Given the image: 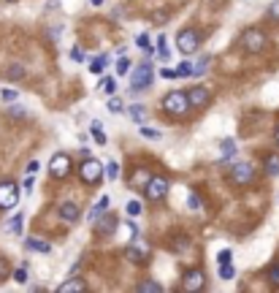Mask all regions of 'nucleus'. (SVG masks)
I'll list each match as a JSON object with an SVG mask.
<instances>
[{
	"label": "nucleus",
	"instance_id": "obj_1",
	"mask_svg": "<svg viewBox=\"0 0 279 293\" xmlns=\"http://www.w3.org/2000/svg\"><path fill=\"white\" fill-rule=\"evenodd\" d=\"M79 177H82L84 185H95V182H100V177H103V163L95 160V157H84L82 166H79Z\"/></svg>",
	"mask_w": 279,
	"mask_h": 293
},
{
	"label": "nucleus",
	"instance_id": "obj_2",
	"mask_svg": "<svg viewBox=\"0 0 279 293\" xmlns=\"http://www.w3.org/2000/svg\"><path fill=\"white\" fill-rule=\"evenodd\" d=\"M163 109L168 114H177V117H182L190 109V104H187V92H182V90H173V92H168L163 98Z\"/></svg>",
	"mask_w": 279,
	"mask_h": 293
},
{
	"label": "nucleus",
	"instance_id": "obj_3",
	"mask_svg": "<svg viewBox=\"0 0 279 293\" xmlns=\"http://www.w3.org/2000/svg\"><path fill=\"white\" fill-rule=\"evenodd\" d=\"M177 46H179L182 54H193V52H198V46H201V33H198V30H193V27L182 30V33L177 36Z\"/></svg>",
	"mask_w": 279,
	"mask_h": 293
},
{
	"label": "nucleus",
	"instance_id": "obj_4",
	"mask_svg": "<svg viewBox=\"0 0 279 293\" xmlns=\"http://www.w3.org/2000/svg\"><path fill=\"white\" fill-rule=\"evenodd\" d=\"M165 193H168V179L165 177H149L147 179L144 196L149 201H160V199H165Z\"/></svg>",
	"mask_w": 279,
	"mask_h": 293
},
{
	"label": "nucleus",
	"instance_id": "obj_5",
	"mask_svg": "<svg viewBox=\"0 0 279 293\" xmlns=\"http://www.w3.org/2000/svg\"><path fill=\"white\" fill-rule=\"evenodd\" d=\"M19 204V185L17 182H0V209H14Z\"/></svg>",
	"mask_w": 279,
	"mask_h": 293
},
{
	"label": "nucleus",
	"instance_id": "obj_6",
	"mask_svg": "<svg viewBox=\"0 0 279 293\" xmlns=\"http://www.w3.org/2000/svg\"><path fill=\"white\" fill-rule=\"evenodd\" d=\"M241 46L250 54L255 52H263V46H266V33L258 27H252V30H244V36H241Z\"/></svg>",
	"mask_w": 279,
	"mask_h": 293
},
{
	"label": "nucleus",
	"instance_id": "obj_7",
	"mask_svg": "<svg viewBox=\"0 0 279 293\" xmlns=\"http://www.w3.org/2000/svg\"><path fill=\"white\" fill-rule=\"evenodd\" d=\"M49 174L54 179H65L71 174V157L65 152H57L52 157V163H49Z\"/></svg>",
	"mask_w": 279,
	"mask_h": 293
},
{
	"label": "nucleus",
	"instance_id": "obj_8",
	"mask_svg": "<svg viewBox=\"0 0 279 293\" xmlns=\"http://www.w3.org/2000/svg\"><path fill=\"white\" fill-rule=\"evenodd\" d=\"M152 76H155L152 62H149V60H144L138 68L133 71V79H130V82H133V87H135V90H141V87H147L149 82H152Z\"/></svg>",
	"mask_w": 279,
	"mask_h": 293
},
{
	"label": "nucleus",
	"instance_id": "obj_9",
	"mask_svg": "<svg viewBox=\"0 0 279 293\" xmlns=\"http://www.w3.org/2000/svg\"><path fill=\"white\" fill-rule=\"evenodd\" d=\"M187 104L193 109H206L212 104V92L206 87H190L187 90Z\"/></svg>",
	"mask_w": 279,
	"mask_h": 293
},
{
	"label": "nucleus",
	"instance_id": "obj_10",
	"mask_svg": "<svg viewBox=\"0 0 279 293\" xmlns=\"http://www.w3.org/2000/svg\"><path fill=\"white\" fill-rule=\"evenodd\" d=\"M230 179H233V185H250L255 179V169L250 163H236L233 171H230Z\"/></svg>",
	"mask_w": 279,
	"mask_h": 293
},
{
	"label": "nucleus",
	"instance_id": "obj_11",
	"mask_svg": "<svg viewBox=\"0 0 279 293\" xmlns=\"http://www.w3.org/2000/svg\"><path fill=\"white\" fill-rule=\"evenodd\" d=\"M203 285H206V274L201 272V269H190V272L185 274V285H182V288L195 293V290H203Z\"/></svg>",
	"mask_w": 279,
	"mask_h": 293
},
{
	"label": "nucleus",
	"instance_id": "obj_12",
	"mask_svg": "<svg viewBox=\"0 0 279 293\" xmlns=\"http://www.w3.org/2000/svg\"><path fill=\"white\" fill-rule=\"evenodd\" d=\"M125 255H127V261H133V264H147L149 261V247L147 244H127Z\"/></svg>",
	"mask_w": 279,
	"mask_h": 293
},
{
	"label": "nucleus",
	"instance_id": "obj_13",
	"mask_svg": "<svg viewBox=\"0 0 279 293\" xmlns=\"http://www.w3.org/2000/svg\"><path fill=\"white\" fill-rule=\"evenodd\" d=\"M57 212H60V217L65 220V223H76V220L82 217V209H79L74 201H62Z\"/></svg>",
	"mask_w": 279,
	"mask_h": 293
},
{
	"label": "nucleus",
	"instance_id": "obj_14",
	"mask_svg": "<svg viewBox=\"0 0 279 293\" xmlns=\"http://www.w3.org/2000/svg\"><path fill=\"white\" fill-rule=\"evenodd\" d=\"M95 223H98L100 234H114L117 231V217L111 215V212H103V217L98 215V217H95Z\"/></svg>",
	"mask_w": 279,
	"mask_h": 293
},
{
	"label": "nucleus",
	"instance_id": "obj_15",
	"mask_svg": "<svg viewBox=\"0 0 279 293\" xmlns=\"http://www.w3.org/2000/svg\"><path fill=\"white\" fill-rule=\"evenodd\" d=\"M87 285H84V280L82 277H71V280H65L60 285V293H74V290H84Z\"/></svg>",
	"mask_w": 279,
	"mask_h": 293
},
{
	"label": "nucleus",
	"instance_id": "obj_16",
	"mask_svg": "<svg viewBox=\"0 0 279 293\" xmlns=\"http://www.w3.org/2000/svg\"><path fill=\"white\" fill-rule=\"evenodd\" d=\"M138 293H163V285L160 282H155V280H144V282H138V288H135Z\"/></svg>",
	"mask_w": 279,
	"mask_h": 293
},
{
	"label": "nucleus",
	"instance_id": "obj_17",
	"mask_svg": "<svg viewBox=\"0 0 279 293\" xmlns=\"http://www.w3.org/2000/svg\"><path fill=\"white\" fill-rule=\"evenodd\" d=\"M27 247L36 250V252H52V244L46 239H27Z\"/></svg>",
	"mask_w": 279,
	"mask_h": 293
},
{
	"label": "nucleus",
	"instance_id": "obj_18",
	"mask_svg": "<svg viewBox=\"0 0 279 293\" xmlns=\"http://www.w3.org/2000/svg\"><path fill=\"white\" fill-rule=\"evenodd\" d=\"M127 114H130L133 122H147V109L144 106H130V109H127Z\"/></svg>",
	"mask_w": 279,
	"mask_h": 293
},
{
	"label": "nucleus",
	"instance_id": "obj_19",
	"mask_svg": "<svg viewBox=\"0 0 279 293\" xmlns=\"http://www.w3.org/2000/svg\"><path fill=\"white\" fill-rule=\"evenodd\" d=\"M90 133H92V139H95V144H106V133H103V128H100V122H92L90 125Z\"/></svg>",
	"mask_w": 279,
	"mask_h": 293
},
{
	"label": "nucleus",
	"instance_id": "obj_20",
	"mask_svg": "<svg viewBox=\"0 0 279 293\" xmlns=\"http://www.w3.org/2000/svg\"><path fill=\"white\" fill-rule=\"evenodd\" d=\"M220 147H222V157H225V160H228V157H236V149H238V147H236L233 139H225Z\"/></svg>",
	"mask_w": 279,
	"mask_h": 293
},
{
	"label": "nucleus",
	"instance_id": "obj_21",
	"mask_svg": "<svg viewBox=\"0 0 279 293\" xmlns=\"http://www.w3.org/2000/svg\"><path fill=\"white\" fill-rule=\"evenodd\" d=\"M106 66H109V57H106V54H100V57H95L90 62V71H92V74H103V68H106Z\"/></svg>",
	"mask_w": 279,
	"mask_h": 293
},
{
	"label": "nucleus",
	"instance_id": "obj_22",
	"mask_svg": "<svg viewBox=\"0 0 279 293\" xmlns=\"http://www.w3.org/2000/svg\"><path fill=\"white\" fill-rule=\"evenodd\" d=\"M109 209V199H106V196H103V199L98 201V204H95V207H92V212H90V220H92V223H95V217H98V215H103V212H106Z\"/></svg>",
	"mask_w": 279,
	"mask_h": 293
},
{
	"label": "nucleus",
	"instance_id": "obj_23",
	"mask_svg": "<svg viewBox=\"0 0 279 293\" xmlns=\"http://www.w3.org/2000/svg\"><path fill=\"white\" fill-rule=\"evenodd\" d=\"M157 52H160V60H171V49L165 44V36H157Z\"/></svg>",
	"mask_w": 279,
	"mask_h": 293
},
{
	"label": "nucleus",
	"instance_id": "obj_24",
	"mask_svg": "<svg viewBox=\"0 0 279 293\" xmlns=\"http://www.w3.org/2000/svg\"><path fill=\"white\" fill-rule=\"evenodd\" d=\"M220 277H222V280H233V277H236V269H233L230 261H228V264H220Z\"/></svg>",
	"mask_w": 279,
	"mask_h": 293
},
{
	"label": "nucleus",
	"instance_id": "obj_25",
	"mask_svg": "<svg viewBox=\"0 0 279 293\" xmlns=\"http://www.w3.org/2000/svg\"><path fill=\"white\" fill-rule=\"evenodd\" d=\"M209 66H212V57H201V60H198L195 66H193V76H201Z\"/></svg>",
	"mask_w": 279,
	"mask_h": 293
},
{
	"label": "nucleus",
	"instance_id": "obj_26",
	"mask_svg": "<svg viewBox=\"0 0 279 293\" xmlns=\"http://www.w3.org/2000/svg\"><path fill=\"white\" fill-rule=\"evenodd\" d=\"M9 231H11V234H22V212H17V215L11 217V223H9Z\"/></svg>",
	"mask_w": 279,
	"mask_h": 293
},
{
	"label": "nucleus",
	"instance_id": "obj_27",
	"mask_svg": "<svg viewBox=\"0 0 279 293\" xmlns=\"http://www.w3.org/2000/svg\"><path fill=\"white\" fill-rule=\"evenodd\" d=\"M135 46H138V49H147V54H149V49H152V44H149V36H147V33L135 36Z\"/></svg>",
	"mask_w": 279,
	"mask_h": 293
},
{
	"label": "nucleus",
	"instance_id": "obj_28",
	"mask_svg": "<svg viewBox=\"0 0 279 293\" xmlns=\"http://www.w3.org/2000/svg\"><path fill=\"white\" fill-rule=\"evenodd\" d=\"M138 133H141V136H144V139H160V131H155V128H147V125H141V128H138Z\"/></svg>",
	"mask_w": 279,
	"mask_h": 293
},
{
	"label": "nucleus",
	"instance_id": "obj_29",
	"mask_svg": "<svg viewBox=\"0 0 279 293\" xmlns=\"http://www.w3.org/2000/svg\"><path fill=\"white\" fill-rule=\"evenodd\" d=\"M106 177H109V179H117V177H119V166H117V160H109V163H106Z\"/></svg>",
	"mask_w": 279,
	"mask_h": 293
},
{
	"label": "nucleus",
	"instance_id": "obj_30",
	"mask_svg": "<svg viewBox=\"0 0 279 293\" xmlns=\"http://www.w3.org/2000/svg\"><path fill=\"white\" fill-rule=\"evenodd\" d=\"M266 171L268 174H279V157L276 155H271L268 160H266Z\"/></svg>",
	"mask_w": 279,
	"mask_h": 293
},
{
	"label": "nucleus",
	"instance_id": "obj_31",
	"mask_svg": "<svg viewBox=\"0 0 279 293\" xmlns=\"http://www.w3.org/2000/svg\"><path fill=\"white\" fill-rule=\"evenodd\" d=\"M127 215H130V217H138V215H141V201H127Z\"/></svg>",
	"mask_w": 279,
	"mask_h": 293
},
{
	"label": "nucleus",
	"instance_id": "obj_32",
	"mask_svg": "<svg viewBox=\"0 0 279 293\" xmlns=\"http://www.w3.org/2000/svg\"><path fill=\"white\" fill-rule=\"evenodd\" d=\"M127 71H130V60H127V57H122V60H117V74H119V76H125Z\"/></svg>",
	"mask_w": 279,
	"mask_h": 293
},
{
	"label": "nucleus",
	"instance_id": "obj_33",
	"mask_svg": "<svg viewBox=\"0 0 279 293\" xmlns=\"http://www.w3.org/2000/svg\"><path fill=\"white\" fill-rule=\"evenodd\" d=\"M147 179H149L147 171H135V177L130 179V185H147Z\"/></svg>",
	"mask_w": 279,
	"mask_h": 293
},
{
	"label": "nucleus",
	"instance_id": "obj_34",
	"mask_svg": "<svg viewBox=\"0 0 279 293\" xmlns=\"http://www.w3.org/2000/svg\"><path fill=\"white\" fill-rule=\"evenodd\" d=\"M187 209H193V212L201 209V201H198V196H195V193H190V196H187Z\"/></svg>",
	"mask_w": 279,
	"mask_h": 293
},
{
	"label": "nucleus",
	"instance_id": "obj_35",
	"mask_svg": "<svg viewBox=\"0 0 279 293\" xmlns=\"http://www.w3.org/2000/svg\"><path fill=\"white\" fill-rule=\"evenodd\" d=\"M122 109H125V106H122V101H119V98H111V101H109V112L119 114V112H122Z\"/></svg>",
	"mask_w": 279,
	"mask_h": 293
},
{
	"label": "nucleus",
	"instance_id": "obj_36",
	"mask_svg": "<svg viewBox=\"0 0 279 293\" xmlns=\"http://www.w3.org/2000/svg\"><path fill=\"white\" fill-rule=\"evenodd\" d=\"M11 274V266H9V261L6 258H0V280H6V277Z\"/></svg>",
	"mask_w": 279,
	"mask_h": 293
},
{
	"label": "nucleus",
	"instance_id": "obj_37",
	"mask_svg": "<svg viewBox=\"0 0 279 293\" xmlns=\"http://www.w3.org/2000/svg\"><path fill=\"white\" fill-rule=\"evenodd\" d=\"M11 277H14V280H17V282H27V269H25V266H19L17 272L11 274Z\"/></svg>",
	"mask_w": 279,
	"mask_h": 293
},
{
	"label": "nucleus",
	"instance_id": "obj_38",
	"mask_svg": "<svg viewBox=\"0 0 279 293\" xmlns=\"http://www.w3.org/2000/svg\"><path fill=\"white\" fill-rule=\"evenodd\" d=\"M100 87H103V90H106V92L111 95V92H114V90H117V82H114V79H111V76H109V79H103V84H100Z\"/></svg>",
	"mask_w": 279,
	"mask_h": 293
},
{
	"label": "nucleus",
	"instance_id": "obj_39",
	"mask_svg": "<svg viewBox=\"0 0 279 293\" xmlns=\"http://www.w3.org/2000/svg\"><path fill=\"white\" fill-rule=\"evenodd\" d=\"M0 98H3V101H17L19 92L17 90H0Z\"/></svg>",
	"mask_w": 279,
	"mask_h": 293
},
{
	"label": "nucleus",
	"instance_id": "obj_40",
	"mask_svg": "<svg viewBox=\"0 0 279 293\" xmlns=\"http://www.w3.org/2000/svg\"><path fill=\"white\" fill-rule=\"evenodd\" d=\"M177 71H179V76H193V66H190V62H182Z\"/></svg>",
	"mask_w": 279,
	"mask_h": 293
},
{
	"label": "nucleus",
	"instance_id": "obj_41",
	"mask_svg": "<svg viewBox=\"0 0 279 293\" xmlns=\"http://www.w3.org/2000/svg\"><path fill=\"white\" fill-rule=\"evenodd\" d=\"M230 258H233V252H230V250H220V255H217V261H220V264H228Z\"/></svg>",
	"mask_w": 279,
	"mask_h": 293
},
{
	"label": "nucleus",
	"instance_id": "obj_42",
	"mask_svg": "<svg viewBox=\"0 0 279 293\" xmlns=\"http://www.w3.org/2000/svg\"><path fill=\"white\" fill-rule=\"evenodd\" d=\"M268 17H271V19H279V0L268 6Z\"/></svg>",
	"mask_w": 279,
	"mask_h": 293
},
{
	"label": "nucleus",
	"instance_id": "obj_43",
	"mask_svg": "<svg viewBox=\"0 0 279 293\" xmlns=\"http://www.w3.org/2000/svg\"><path fill=\"white\" fill-rule=\"evenodd\" d=\"M160 76H163V79H177V76H179V71H173V68H163V71H160Z\"/></svg>",
	"mask_w": 279,
	"mask_h": 293
},
{
	"label": "nucleus",
	"instance_id": "obj_44",
	"mask_svg": "<svg viewBox=\"0 0 279 293\" xmlns=\"http://www.w3.org/2000/svg\"><path fill=\"white\" fill-rule=\"evenodd\" d=\"M268 280H271V285H276V288H279V266H274V269H271Z\"/></svg>",
	"mask_w": 279,
	"mask_h": 293
},
{
	"label": "nucleus",
	"instance_id": "obj_45",
	"mask_svg": "<svg viewBox=\"0 0 279 293\" xmlns=\"http://www.w3.org/2000/svg\"><path fill=\"white\" fill-rule=\"evenodd\" d=\"M22 74H25V71H22V66H11V68H9V76H11V79H19Z\"/></svg>",
	"mask_w": 279,
	"mask_h": 293
},
{
	"label": "nucleus",
	"instance_id": "obj_46",
	"mask_svg": "<svg viewBox=\"0 0 279 293\" xmlns=\"http://www.w3.org/2000/svg\"><path fill=\"white\" fill-rule=\"evenodd\" d=\"M71 57H74L76 62H82V60H84V52L79 49V46H74V49H71Z\"/></svg>",
	"mask_w": 279,
	"mask_h": 293
},
{
	"label": "nucleus",
	"instance_id": "obj_47",
	"mask_svg": "<svg viewBox=\"0 0 279 293\" xmlns=\"http://www.w3.org/2000/svg\"><path fill=\"white\" fill-rule=\"evenodd\" d=\"M38 169H41V163H38V160H30V166H27V174H36Z\"/></svg>",
	"mask_w": 279,
	"mask_h": 293
},
{
	"label": "nucleus",
	"instance_id": "obj_48",
	"mask_svg": "<svg viewBox=\"0 0 279 293\" xmlns=\"http://www.w3.org/2000/svg\"><path fill=\"white\" fill-rule=\"evenodd\" d=\"M125 234L130 236V239H135V236H138V231H135V225H125Z\"/></svg>",
	"mask_w": 279,
	"mask_h": 293
},
{
	"label": "nucleus",
	"instance_id": "obj_49",
	"mask_svg": "<svg viewBox=\"0 0 279 293\" xmlns=\"http://www.w3.org/2000/svg\"><path fill=\"white\" fill-rule=\"evenodd\" d=\"M90 3H92V6H103V0H90Z\"/></svg>",
	"mask_w": 279,
	"mask_h": 293
},
{
	"label": "nucleus",
	"instance_id": "obj_50",
	"mask_svg": "<svg viewBox=\"0 0 279 293\" xmlns=\"http://www.w3.org/2000/svg\"><path fill=\"white\" fill-rule=\"evenodd\" d=\"M276 144H279V131H276Z\"/></svg>",
	"mask_w": 279,
	"mask_h": 293
},
{
	"label": "nucleus",
	"instance_id": "obj_51",
	"mask_svg": "<svg viewBox=\"0 0 279 293\" xmlns=\"http://www.w3.org/2000/svg\"><path fill=\"white\" fill-rule=\"evenodd\" d=\"M9 3H14V0H9Z\"/></svg>",
	"mask_w": 279,
	"mask_h": 293
}]
</instances>
